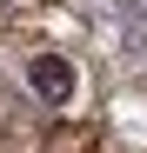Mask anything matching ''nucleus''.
Here are the masks:
<instances>
[{
    "instance_id": "f257e3e1",
    "label": "nucleus",
    "mask_w": 147,
    "mask_h": 153,
    "mask_svg": "<svg viewBox=\"0 0 147 153\" xmlns=\"http://www.w3.org/2000/svg\"><path fill=\"white\" fill-rule=\"evenodd\" d=\"M27 87L47 100V107H67V100H74V67L60 53H34L27 60Z\"/></svg>"
}]
</instances>
